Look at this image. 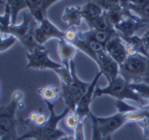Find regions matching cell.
<instances>
[{"mask_svg": "<svg viewBox=\"0 0 149 140\" xmlns=\"http://www.w3.org/2000/svg\"><path fill=\"white\" fill-rule=\"evenodd\" d=\"M49 110L47 121L41 126L28 129V132L18 138V140H58L66 134L58 128V124L64 120L69 113L70 109L66 108L63 112L57 114L54 110V104L45 103Z\"/></svg>", "mask_w": 149, "mask_h": 140, "instance_id": "6da1fadb", "label": "cell"}, {"mask_svg": "<svg viewBox=\"0 0 149 140\" xmlns=\"http://www.w3.org/2000/svg\"><path fill=\"white\" fill-rule=\"evenodd\" d=\"M102 96H110L117 100H132L139 103L141 106H146L148 102L143 99L133 88L132 84L127 82L120 74L105 87H96L94 97L100 98Z\"/></svg>", "mask_w": 149, "mask_h": 140, "instance_id": "7a4b0ae2", "label": "cell"}, {"mask_svg": "<svg viewBox=\"0 0 149 140\" xmlns=\"http://www.w3.org/2000/svg\"><path fill=\"white\" fill-rule=\"evenodd\" d=\"M120 74L131 84L149 85V58L142 55H129L120 65Z\"/></svg>", "mask_w": 149, "mask_h": 140, "instance_id": "3957f363", "label": "cell"}, {"mask_svg": "<svg viewBox=\"0 0 149 140\" xmlns=\"http://www.w3.org/2000/svg\"><path fill=\"white\" fill-rule=\"evenodd\" d=\"M37 25L38 22L33 18L30 12L24 13L21 23L10 25L4 31L1 32V34H10L15 36L29 52L40 46L34 37V30Z\"/></svg>", "mask_w": 149, "mask_h": 140, "instance_id": "277c9868", "label": "cell"}, {"mask_svg": "<svg viewBox=\"0 0 149 140\" xmlns=\"http://www.w3.org/2000/svg\"><path fill=\"white\" fill-rule=\"evenodd\" d=\"M71 71L72 75V81L67 85H61L60 89L61 98L64 100L66 108L70 109L72 112H74L79 100L90 86L91 82H85L79 78L74 61L71 64Z\"/></svg>", "mask_w": 149, "mask_h": 140, "instance_id": "5b68a950", "label": "cell"}, {"mask_svg": "<svg viewBox=\"0 0 149 140\" xmlns=\"http://www.w3.org/2000/svg\"><path fill=\"white\" fill-rule=\"evenodd\" d=\"M27 69H33L38 71L51 70L54 72L61 68L63 64L52 60L49 56V51L44 45H40L31 51L26 53Z\"/></svg>", "mask_w": 149, "mask_h": 140, "instance_id": "8992f818", "label": "cell"}, {"mask_svg": "<svg viewBox=\"0 0 149 140\" xmlns=\"http://www.w3.org/2000/svg\"><path fill=\"white\" fill-rule=\"evenodd\" d=\"M88 118L96 123L100 133L104 137L112 136L123 125L129 123L127 112H117L115 114L108 117H98L91 112Z\"/></svg>", "mask_w": 149, "mask_h": 140, "instance_id": "52a82bcc", "label": "cell"}, {"mask_svg": "<svg viewBox=\"0 0 149 140\" xmlns=\"http://www.w3.org/2000/svg\"><path fill=\"white\" fill-rule=\"evenodd\" d=\"M19 108H24V103H18L12 98L8 105L0 108V137L6 134H17L16 112Z\"/></svg>", "mask_w": 149, "mask_h": 140, "instance_id": "ba28073f", "label": "cell"}, {"mask_svg": "<svg viewBox=\"0 0 149 140\" xmlns=\"http://www.w3.org/2000/svg\"><path fill=\"white\" fill-rule=\"evenodd\" d=\"M34 37L37 43L40 45H44L51 39H61L65 37V31L61 30L47 17L38 23L37 27L34 30Z\"/></svg>", "mask_w": 149, "mask_h": 140, "instance_id": "9c48e42d", "label": "cell"}, {"mask_svg": "<svg viewBox=\"0 0 149 140\" xmlns=\"http://www.w3.org/2000/svg\"><path fill=\"white\" fill-rule=\"evenodd\" d=\"M102 76L100 71H98L93 79L91 81L90 86L88 87L86 92L84 94V96L79 100V104L76 106V109L74 112L78 115L79 119L81 121H85L86 118H88L89 114L91 113V103L93 97H94V91L97 87V83L99 82L100 77Z\"/></svg>", "mask_w": 149, "mask_h": 140, "instance_id": "30bf717a", "label": "cell"}, {"mask_svg": "<svg viewBox=\"0 0 149 140\" xmlns=\"http://www.w3.org/2000/svg\"><path fill=\"white\" fill-rule=\"evenodd\" d=\"M96 64L99 67V71L106 78L107 83L113 81L120 75V64L108 55L107 51L99 54Z\"/></svg>", "mask_w": 149, "mask_h": 140, "instance_id": "8fae6325", "label": "cell"}, {"mask_svg": "<svg viewBox=\"0 0 149 140\" xmlns=\"http://www.w3.org/2000/svg\"><path fill=\"white\" fill-rule=\"evenodd\" d=\"M105 48L108 55L120 65H121L129 56L126 44L119 34L113 37L106 44Z\"/></svg>", "mask_w": 149, "mask_h": 140, "instance_id": "7c38bea8", "label": "cell"}, {"mask_svg": "<svg viewBox=\"0 0 149 140\" xmlns=\"http://www.w3.org/2000/svg\"><path fill=\"white\" fill-rule=\"evenodd\" d=\"M147 24L142 22L136 15L130 11L116 26L115 30L120 36L132 37L135 35L136 31L143 28Z\"/></svg>", "mask_w": 149, "mask_h": 140, "instance_id": "4fadbf2b", "label": "cell"}, {"mask_svg": "<svg viewBox=\"0 0 149 140\" xmlns=\"http://www.w3.org/2000/svg\"><path fill=\"white\" fill-rule=\"evenodd\" d=\"M77 50L72 43L66 41L65 38L58 40V54L60 63L67 69H71V64L73 62Z\"/></svg>", "mask_w": 149, "mask_h": 140, "instance_id": "5bb4252c", "label": "cell"}, {"mask_svg": "<svg viewBox=\"0 0 149 140\" xmlns=\"http://www.w3.org/2000/svg\"><path fill=\"white\" fill-rule=\"evenodd\" d=\"M119 33L117 30L114 31H107V30H91L89 29L88 30L86 31H79L78 32V37L80 39H86V40H93L96 41L104 46L109 42V40L118 35Z\"/></svg>", "mask_w": 149, "mask_h": 140, "instance_id": "9a60e30c", "label": "cell"}, {"mask_svg": "<svg viewBox=\"0 0 149 140\" xmlns=\"http://www.w3.org/2000/svg\"><path fill=\"white\" fill-rule=\"evenodd\" d=\"M61 19L65 22L69 27H78L81 24L83 17L82 6L79 5H71L65 8Z\"/></svg>", "mask_w": 149, "mask_h": 140, "instance_id": "2e32d148", "label": "cell"}, {"mask_svg": "<svg viewBox=\"0 0 149 140\" xmlns=\"http://www.w3.org/2000/svg\"><path fill=\"white\" fill-rule=\"evenodd\" d=\"M120 37L126 44L129 55H142L149 58L148 51L146 49L141 37H138L136 35L132 37Z\"/></svg>", "mask_w": 149, "mask_h": 140, "instance_id": "e0dca14e", "label": "cell"}, {"mask_svg": "<svg viewBox=\"0 0 149 140\" xmlns=\"http://www.w3.org/2000/svg\"><path fill=\"white\" fill-rule=\"evenodd\" d=\"M82 10L84 20L86 24L99 18L105 13L103 8L94 1H86V3L82 6Z\"/></svg>", "mask_w": 149, "mask_h": 140, "instance_id": "ac0fdd59", "label": "cell"}, {"mask_svg": "<svg viewBox=\"0 0 149 140\" xmlns=\"http://www.w3.org/2000/svg\"><path fill=\"white\" fill-rule=\"evenodd\" d=\"M37 92L45 103L54 104L59 98H61V89H58L53 85H45L40 87L38 89Z\"/></svg>", "mask_w": 149, "mask_h": 140, "instance_id": "d6986e66", "label": "cell"}, {"mask_svg": "<svg viewBox=\"0 0 149 140\" xmlns=\"http://www.w3.org/2000/svg\"><path fill=\"white\" fill-rule=\"evenodd\" d=\"M47 119L48 118L39 109V110H35L30 112L27 118L23 119L22 122L26 127H28V129H31V128H37V127L43 125L47 121Z\"/></svg>", "mask_w": 149, "mask_h": 140, "instance_id": "ffe728a7", "label": "cell"}, {"mask_svg": "<svg viewBox=\"0 0 149 140\" xmlns=\"http://www.w3.org/2000/svg\"><path fill=\"white\" fill-rule=\"evenodd\" d=\"M30 14L38 22H41L47 17L46 11L45 10L44 0H25Z\"/></svg>", "mask_w": 149, "mask_h": 140, "instance_id": "44dd1931", "label": "cell"}, {"mask_svg": "<svg viewBox=\"0 0 149 140\" xmlns=\"http://www.w3.org/2000/svg\"><path fill=\"white\" fill-rule=\"evenodd\" d=\"M4 5H6L10 11L11 24H17V20L19 12L23 10L28 9L25 0H6Z\"/></svg>", "mask_w": 149, "mask_h": 140, "instance_id": "7402d4cb", "label": "cell"}, {"mask_svg": "<svg viewBox=\"0 0 149 140\" xmlns=\"http://www.w3.org/2000/svg\"><path fill=\"white\" fill-rule=\"evenodd\" d=\"M96 2L103 8L106 12L127 8L123 0H98Z\"/></svg>", "mask_w": 149, "mask_h": 140, "instance_id": "603a6c76", "label": "cell"}, {"mask_svg": "<svg viewBox=\"0 0 149 140\" xmlns=\"http://www.w3.org/2000/svg\"><path fill=\"white\" fill-rule=\"evenodd\" d=\"M129 10L145 24L149 23V2L143 6L132 7Z\"/></svg>", "mask_w": 149, "mask_h": 140, "instance_id": "cb8c5ba5", "label": "cell"}, {"mask_svg": "<svg viewBox=\"0 0 149 140\" xmlns=\"http://www.w3.org/2000/svg\"><path fill=\"white\" fill-rule=\"evenodd\" d=\"M64 121H65V126L68 129H70V130H72L73 132L77 129V127L79 126V125L80 123L84 122V121H81L79 119V118L78 117V115L74 112H72V111L69 112V113L65 118Z\"/></svg>", "mask_w": 149, "mask_h": 140, "instance_id": "d4e9b609", "label": "cell"}, {"mask_svg": "<svg viewBox=\"0 0 149 140\" xmlns=\"http://www.w3.org/2000/svg\"><path fill=\"white\" fill-rule=\"evenodd\" d=\"M17 41V38L10 34H1V46L0 51L3 53L11 48L15 43Z\"/></svg>", "mask_w": 149, "mask_h": 140, "instance_id": "484cf974", "label": "cell"}, {"mask_svg": "<svg viewBox=\"0 0 149 140\" xmlns=\"http://www.w3.org/2000/svg\"><path fill=\"white\" fill-rule=\"evenodd\" d=\"M134 90L146 101L149 103V85L147 84H132Z\"/></svg>", "mask_w": 149, "mask_h": 140, "instance_id": "4316f807", "label": "cell"}, {"mask_svg": "<svg viewBox=\"0 0 149 140\" xmlns=\"http://www.w3.org/2000/svg\"><path fill=\"white\" fill-rule=\"evenodd\" d=\"M148 109V108H147ZM138 125L141 128L143 132V135L145 139H149V111L148 109V112L143 119L137 123Z\"/></svg>", "mask_w": 149, "mask_h": 140, "instance_id": "83f0119b", "label": "cell"}, {"mask_svg": "<svg viewBox=\"0 0 149 140\" xmlns=\"http://www.w3.org/2000/svg\"><path fill=\"white\" fill-rule=\"evenodd\" d=\"M91 123H92V129H93L92 140H112V136H108V137L102 136V134L100 133L96 123L93 120H91Z\"/></svg>", "mask_w": 149, "mask_h": 140, "instance_id": "f1b7e54d", "label": "cell"}, {"mask_svg": "<svg viewBox=\"0 0 149 140\" xmlns=\"http://www.w3.org/2000/svg\"><path fill=\"white\" fill-rule=\"evenodd\" d=\"M79 30H76L75 27H69L66 30H65V39L70 43L74 42L78 38Z\"/></svg>", "mask_w": 149, "mask_h": 140, "instance_id": "f546056e", "label": "cell"}, {"mask_svg": "<svg viewBox=\"0 0 149 140\" xmlns=\"http://www.w3.org/2000/svg\"><path fill=\"white\" fill-rule=\"evenodd\" d=\"M127 8L130 9L132 7H140L148 3L149 0H123Z\"/></svg>", "mask_w": 149, "mask_h": 140, "instance_id": "4dcf8cb0", "label": "cell"}, {"mask_svg": "<svg viewBox=\"0 0 149 140\" xmlns=\"http://www.w3.org/2000/svg\"><path fill=\"white\" fill-rule=\"evenodd\" d=\"M12 99L16 100L18 103H24V92L21 91L20 90H16L12 92L11 94V98Z\"/></svg>", "mask_w": 149, "mask_h": 140, "instance_id": "1f68e13d", "label": "cell"}, {"mask_svg": "<svg viewBox=\"0 0 149 140\" xmlns=\"http://www.w3.org/2000/svg\"><path fill=\"white\" fill-rule=\"evenodd\" d=\"M141 39L143 41V44L146 47V49L149 51V30L147 32H145L142 36H141Z\"/></svg>", "mask_w": 149, "mask_h": 140, "instance_id": "d6a6232c", "label": "cell"}, {"mask_svg": "<svg viewBox=\"0 0 149 140\" xmlns=\"http://www.w3.org/2000/svg\"><path fill=\"white\" fill-rule=\"evenodd\" d=\"M60 0H44V6H45V10L47 12V10L52 6L55 3L58 2Z\"/></svg>", "mask_w": 149, "mask_h": 140, "instance_id": "836d02e7", "label": "cell"}, {"mask_svg": "<svg viewBox=\"0 0 149 140\" xmlns=\"http://www.w3.org/2000/svg\"><path fill=\"white\" fill-rule=\"evenodd\" d=\"M147 108H148V111H149V103H148V105H147Z\"/></svg>", "mask_w": 149, "mask_h": 140, "instance_id": "e575fe53", "label": "cell"}, {"mask_svg": "<svg viewBox=\"0 0 149 140\" xmlns=\"http://www.w3.org/2000/svg\"><path fill=\"white\" fill-rule=\"evenodd\" d=\"M87 1H94V2H96V1H98V0H87Z\"/></svg>", "mask_w": 149, "mask_h": 140, "instance_id": "d590c367", "label": "cell"}]
</instances>
